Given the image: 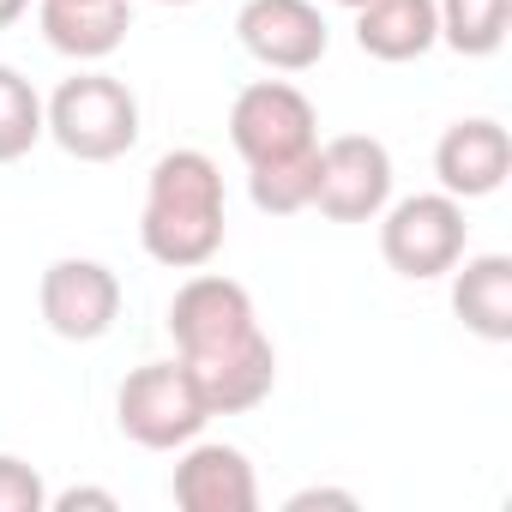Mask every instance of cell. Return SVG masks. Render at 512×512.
I'll return each mask as SVG.
<instances>
[{"instance_id": "8", "label": "cell", "mask_w": 512, "mask_h": 512, "mask_svg": "<svg viewBox=\"0 0 512 512\" xmlns=\"http://www.w3.org/2000/svg\"><path fill=\"white\" fill-rule=\"evenodd\" d=\"M37 302H43V320H49L55 338L91 344V338H103V332L115 326V314H121V278H115L103 260H55V266L43 272Z\"/></svg>"}, {"instance_id": "13", "label": "cell", "mask_w": 512, "mask_h": 512, "mask_svg": "<svg viewBox=\"0 0 512 512\" xmlns=\"http://www.w3.org/2000/svg\"><path fill=\"white\" fill-rule=\"evenodd\" d=\"M43 37L55 55H73V61H103L127 43V25H133V7L127 0H43Z\"/></svg>"}, {"instance_id": "16", "label": "cell", "mask_w": 512, "mask_h": 512, "mask_svg": "<svg viewBox=\"0 0 512 512\" xmlns=\"http://www.w3.org/2000/svg\"><path fill=\"white\" fill-rule=\"evenodd\" d=\"M434 19L440 43H452L458 55H494L506 43L512 0H434Z\"/></svg>"}, {"instance_id": "24", "label": "cell", "mask_w": 512, "mask_h": 512, "mask_svg": "<svg viewBox=\"0 0 512 512\" xmlns=\"http://www.w3.org/2000/svg\"><path fill=\"white\" fill-rule=\"evenodd\" d=\"M163 7H193V0H163Z\"/></svg>"}, {"instance_id": "5", "label": "cell", "mask_w": 512, "mask_h": 512, "mask_svg": "<svg viewBox=\"0 0 512 512\" xmlns=\"http://www.w3.org/2000/svg\"><path fill=\"white\" fill-rule=\"evenodd\" d=\"M229 145L241 151L247 169L302 157V151L320 145L314 103H308L290 79H260V85H247V91L235 97V109H229Z\"/></svg>"}, {"instance_id": "6", "label": "cell", "mask_w": 512, "mask_h": 512, "mask_svg": "<svg viewBox=\"0 0 512 512\" xmlns=\"http://www.w3.org/2000/svg\"><path fill=\"white\" fill-rule=\"evenodd\" d=\"M392 199V151L368 133L326 139L314 157V205L332 223H374Z\"/></svg>"}, {"instance_id": "12", "label": "cell", "mask_w": 512, "mask_h": 512, "mask_svg": "<svg viewBox=\"0 0 512 512\" xmlns=\"http://www.w3.org/2000/svg\"><path fill=\"white\" fill-rule=\"evenodd\" d=\"M169 488H175V506H187V512H253L260 506V482H253L247 452H235L223 440H205V446L187 440V458L175 464Z\"/></svg>"}, {"instance_id": "23", "label": "cell", "mask_w": 512, "mask_h": 512, "mask_svg": "<svg viewBox=\"0 0 512 512\" xmlns=\"http://www.w3.org/2000/svg\"><path fill=\"white\" fill-rule=\"evenodd\" d=\"M338 7H368V0H338Z\"/></svg>"}, {"instance_id": "11", "label": "cell", "mask_w": 512, "mask_h": 512, "mask_svg": "<svg viewBox=\"0 0 512 512\" xmlns=\"http://www.w3.org/2000/svg\"><path fill=\"white\" fill-rule=\"evenodd\" d=\"M512 169V139L500 121H458L440 133L434 145V175H440V193L452 199H488Z\"/></svg>"}, {"instance_id": "21", "label": "cell", "mask_w": 512, "mask_h": 512, "mask_svg": "<svg viewBox=\"0 0 512 512\" xmlns=\"http://www.w3.org/2000/svg\"><path fill=\"white\" fill-rule=\"evenodd\" d=\"M308 506H356V494H344V488H302V494H290V512H308Z\"/></svg>"}, {"instance_id": "9", "label": "cell", "mask_w": 512, "mask_h": 512, "mask_svg": "<svg viewBox=\"0 0 512 512\" xmlns=\"http://www.w3.org/2000/svg\"><path fill=\"white\" fill-rule=\"evenodd\" d=\"M235 31H241V49L253 61H266L272 73H308V67H320L326 43H332V31H326L314 0H247Z\"/></svg>"}, {"instance_id": "3", "label": "cell", "mask_w": 512, "mask_h": 512, "mask_svg": "<svg viewBox=\"0 0 512 512\" xmlns=\"http://www.w3.org/2000/svg\"><path fill=\"white\" fill-rule=\"evenodd\" d=\"M115 416H121V434L145 452H175L187 440H199V428L211 422L187 362H145L121 380V398H115Z\"/></svg>"}, {"instance_id": "18", "label": "cell", "mask_w": 512, "mask_h": 512, "mask_svg": "<svg viewBox=\"0 0 512 512\" xmlns=\"http://www.w3.org/2000/svg\"><path fill=\"white\" fill-rule=\"evenodd\" d=\"M43 139V97L19 67H0V163H19Z\"/></svg>"}, {"instance_id": "14", "label": "cell", "mask_w": 512, "mask_h": 512, "mask_svg": "<svg viewBox=\"0 0 512 512\" xmlns=\"http://www.w3.org/2000/svg\"><path fill=\"white\" fill-rule=\"evenodd\" d=\"M356 43L374 61H422L440 43L434 0H368L356 7Z\"/></svg>"}, {"instance_id": "22", "label": "cell", "mask_w": 512, "mask_h": 512, "mask_svg": "<svg viewBox=\"0 0 512 512\" xmlns=\"http://www.w3.org/2000/svg\"><path fill=\"white\" fill-rule=\"evenodd\" d=\"M25 7H31V0H0V31L19 25V19H25Z\"/></svg>"}, {"instance_id": "1", "label": "cell", "mask_w": 512, "mask_h": 512, "mask_svg": "<svg viewBox=\"0 0 512 512\" xmlns=\"http://www.w3.org/2000/svg\"><path fill=\"white\" fill-rule=\"evenodd\" d=\"M139 241L157 266L199 272L223 247V175L205 151H163L145 181Z\"/></svg>"}, {"instance_id": "4", "label": "cell", "mask_w": 512, "mask_h": 512, "mask_svg": "<svg viewBox=\"0 0 512 512\" xmlns=\"http://www.w3.org/2000/svg\"><path fill=\"white\" fill-rule=\"evenodd\" d=\"M464 199L452 193H410L380 223V253L398 278H446L464 260Z\"/></svg>"}, {"instance_id": "17", "label": "cell", "mask_w": 512, "mask_h": 512, "mask_svg": "<svg viewBox=\"0 0 512 512\" xmlns=\"http://www.w3.org/2000/svg\"><path fill=\"white\" fill-rule=\"evenodd\" d=\"M314 157H320V145L302 151V157H284V163L247 169V193H253V205L272 211V217H296V211H308V205H314Z\"/></svg>"}, {"instance_id": "7", "label": "cell", "mask_w": 512, "mask_h": 512, "mask_svg": "<svg viewBox=\"0 0 512 512\" xmlns=\"http://www.w3.org/2000/svg\"><path fill=\"white\" fill-rule=\"evenodd\" d=\"M247 332H260L253 320V296L235 284V278H217V272H199L175 290L169 302V338L181 350V362L193 356H211V350H229L241 344Z\"/></svg>"}, {"instance_id": "15", "label": "cell", "mask_w": 512, "mask_h": 512, "mask_svg": "<svg viewBox=\"0 0 512 512\" xmlns=\"http://www.w3.org/2000/svg\"><path fill=\"white\" fill-rule=\"evenodd\" d=\"M452 308L476 338H488V344L512 338V260L506 253H476V260H464V272L452 278Z\"/></svg>"}, {"instance_id": "19", "label": "cell", "mask_w": 512, "mask_h": 512, "mask_svg": "<svg viewBox=\"0 0 512 512\" xmlns=\"http://www.w3.org/2000/svg\"><path fill=\"white\" fill-rule=\"evenodd\" d=\"M43 506H49L43 476H37L25 458L0 452V512H43Z\"/></svg>"}, {"instance_id": "10", "label": "cell", "mask_w": 512, "mask_h": 512, "mask_svg": "<svg viewBox=\"0 0 512 512\" xmlns=\"http://www.w3.org/2000/svg\"><path fill=\"white\" fill-rule=\"evenodd\" d=\"M187 374H193V386H199V398H205L211 416H241V410L272 398V386H278V350H272L266 332H247L229 350L193 356Z\"/></svg>"}, {"instance_id": "20", "label": "cell", "mask_w": 512, "mask_h": 512, "mask_svg": "<svg viewBox=\"0 0 512 512\" xmlns=\"http://www.w3.org/2000/svg\"><path fill=\"white\" fill-rule=\"evenodd\" d=\"M79 506H97V512H115V494L109 488H67L55 500V512H79Z\"/></svg>"}, {"instance_id": "2", "label": "cell", "mask_w": 512, "mask_h": 512, "mask_svg": "<svg viewBox=\"0 0 512 512\" xmlns=\"http://www.w3.org/2000/svg\"><path fill=\"white\" fill-rule=\"evenodd\" d=\"M43 133H55V145L79 163H115L139 139V103L115 73H79L49 97Z\"/></svg>"}]
</instances>
